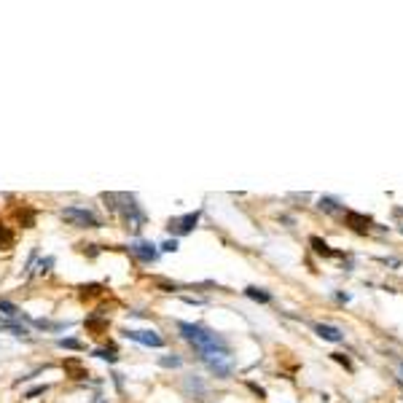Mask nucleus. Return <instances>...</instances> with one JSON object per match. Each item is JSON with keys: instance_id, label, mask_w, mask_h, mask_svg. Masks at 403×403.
Returning a JSON list of instances; mask_svg holds the SVG:
<instances>
[{"instance_id": "1", "label": "nucleus", "mask_w": 403, "mask_h": 403, "mask_svg": "<svg viewBox=\"0 0 403 403\" xmlns=\"http://www.w3.org/2000/svg\"><path fill=\"white\" fill-rule=\"evenodd\" d=\"M102 202H105V207L111 210L113 215H118L121 218V224L127 231H135V234H140L143 231L145 221H148V215H145V210L137 205V199H135V193H102L100 196Z\"/></svg>"}, {"instance_id": "2", "label": "nucleus", "mask_w": 403, "mask_h": 403, "mask_svg": "<svg viewBox=\"0 0 403 403\" xmlns=\"http://www.w3.org/2000/svg\"><path fill=\"white\" fill-rule=\"evenodd\" d=\"M177 331H180V336L186 339L199 355L212 353V350H224L226 347L224 339L218 336V334H212V331L205 328V325H196V322H177Z\"/></svg>"}, {"instance_id": "3", "label": "nucleus", "mask_w": 403, "mask_h": 403, "mask_svg": "<svg viewBox=\"0 0 403 403\" xmlns=\"http://www.w3.org/2000/svg\"><path fill=\"white\" fill-rule=\"evenodd\" d=\"M60 218L64 224L76 226V228H102V221L95 215V210L81 207V205H67L60 210Z\"/></svg>"}, {"instance_id": "4", "label": "nucleus", "mask_w": 403, "mask_h": 403, "mask_svg": "<svg viewBox=\"0 0 403 403\" xmlns=\"http://www.w3.org/2000/svg\"><path fill=\"white\" fill-rule=\"evenodd\" d=\"M121 336L140 344V347H153V350H161L164 347V336L153 328H124Z\"/></svg>"}, {"instance_id": "5", "label": "nucleus", "mask_w": 403, "mask_h": 403, "mask_svg": "<svg viewBox=\"0 0 403 403\" xmlns=\"http://www.w3.org/2000/svg\"><path fill=\"white\" fill-rule=\"evenodd\" d=\"M199 215H202V210H193V212H186V215H177V218H170L167 221V228L177 234V237H183V234H191L196 224H199Z\"/></svg>"}, {"instance_id": "6", "label": "nucleus", "mask_w": 403, "mask_h": 403, "mask_svg": "<svg viewBox=\"0 0 403 403\" xmlns=\"http://www.w3.org/2000/svg\"><path fill=\"white\" fill-rule=\"evenodd\" d=\"M127 250L135 258H137L140 264H153V261L159 258V245H153V242H145V240L132 242Z\"/></svg>"}, {"instance_id": "7", "label": "nucleus", "mask_w": 403, "mask_h": 403, "mask_svg": "<svg viewBox=\"0 0 403 403\" xmlns=\"http://www.w3.org/2000/svg\"><path fill=\"white\" fill-rule=\"evenodd\" d=\"M183 390H186V395H191L193 401H202V398L207 395V385H205L202 376H196V374H189V376L183 379Z\"/></svg>"}, {"instance_id": "8", "label": "nucleus", "mask_w": 403, "mask_h": 403, "mask_svg": "<svg viewBox=\"0 0 403 403\" xmlns=\"http://www.w3.org/2000/svg\"><path fill=\"white\" fill-rule=\"evenodd\" d=\"M83 325H86V331H89L92 336H102V334L108 331L111 320H108V317H100V315L95 312V315H89V317H86V322H83Z\"/></svg>"}, {"instance_id": "9", "label": "nucleus", "mask_w": 403, "mask_h": 403, "mask_svg": "<svg viewBox=\"0 0 403 403\" xmlns=\"http://www.w3.org/2000/svg\"><path fill=\"white\" fill-rule=\"evenodd\" d=\"M0 331L11 334V336H27L30 334L25 325H19V320H8V317H0Z\"/></svg>"}, {"instance_id": "10", "label": "nucleus", "mask_w": 403, "mask_h": 403, "mask_svg": "<svg viewBox=\"0 0 403 403\" xmlns=\"http://www.w3.org/2000/svg\"><path fill=\"white\" fill-rule=\"evenodd\" d=\"M14 215H16V221H19V226H22V228H32V226H35V210L27 207V205L16 207Z\"/></svg>"}, {"instance_id": "11", "label": "nucleus", "mask_w": 403, "mask_h": 403, "mask_svg": "<svg viewBox=\"0 0 403 403\" xmlns=\"http://www.w3.org/2000/svg\"><path fill=\"white\" fill-rule=\"evenodd\" d=\"M0 315L8 317V320H22V309L8 299H0Z\"/></svg>"}, {"instance_id": "12", "label": "nucleus", "mask_w": 403, "mask_h": 403, "mask_svg": "<svg viewBox=\"0 0 403 403\" xmlns=\"http://www.w3.org/2000/svg\"><path fill=\"white\" fill-rule=\"evenodd\" d=\"M92 355H95V357H100V360H108V363H116V360H118V350H116V344L97 347V350H92Z\"/></svg>"}, {"instance_id": "13", "label": "nucleus", "mask_w": 403, "mask_h": 403, "mask_svg": "<svg viewBox=\"0 0 403 403\" xmlns=\"http://www.w3.org/2000/svg\"><path fill=\"white\" fill-rule=\"evenodd\" d=\"M57 347L60 350H73V353H83L86 344L81 339H73V336H64V339H57Z\"/></svg>"}, {"instance_id": "14", "label": "nucleus", "mask_w": 403, "mask_h": 403, "mask_svg": "<svg viewBox=\"0 0 403 403\" xmlns=\"http://www.w3.org/2000/svg\"><path fill=\"white\" fill-rule=\"evenodd\" d=\"M14 242H16L14 231L0 221V250H11V247H14Z\"/></svg>"}, {"instance_id": "15", "label": "nucleus", "mask_w": 403, "mask_h": 403, "mask_svg": "<svg viewBox=\"0 0 403 403\" xmlns=\"http://www.w3.org/2000/svg\"><path fill=\"white\" fill-rule=\"evenodd\" d=\"M81 299H97V296H102L105 293V285H97V282H92V285H81Z\"/></svg>"}, {"instance_id": "16", "label": "nucleus", "mask_w": 403, "mask_h": 403, "mask_svg": "<svg viewBox=\"0 0 403 403\" xmlns=\"http://www.w3.org/2000/svg\"><path fill=\"white\" fill-rule=\"evenodd\" d=\"M159 366L161 369H180V366H183V357H180V355H161L159 357Z\"/></svg>"}, {"instance_id": "17", "label": "nucleus", "mask_w": 403, "mask_h": 403, "mask_svg": "<svg viewBox=\"0 0 403 403\" xmlns=\"http://www.w3.org/2000/svg\"><path fill=\"white\" fill-rule=\"evenodd\" d=\"M317 334L322 339H328V341H339L341 339V334H339L336 328H331V325H317Z\"/></svg>"}, {"instance_id": "18", "label": "nucleus", "mask_w": 403, "mask_h": 403, "mask_svg": "<svg viewBox=\"0 0 403 403\" xmlns=\"http://www.w3.org/2000/svg\"><path fill=\"white\" fill-rule=\"evenodd\" d=\"M64 369L73 371V379H86V376H89V371L78 369V360H67V363H64Z\"/></svg>"}, {"instance_id": "19", "label": "nucleus", "mask_w": 403, "mask_h": 403, "mask_svg": "<svg viewBox=\"0 0 403 403\" xmlns=\"http://www.w3.org/2000/svg\"><path fill=\"white\" fill-rule=\"evenodd\" d=\"M245 296H250V299H256V301H264V304H266V301H272V296H269V293H264V290H258V288H247L245 290Z\"/></svg>"}, {"instance_id": "20", "label": "nucleus", "mask_w": 403, "mask_h": 403, "mask_svg": "<svg viewBox=\"0 0 403 403\" xmlns=\"http://www.w3.org/2000/svg\"><path fill=\"white\" fill-rule=\"evenodd\" d=\"M51 266H54V256H46L38 261V274H48L51 272Z\"/></svg>"}, {"instance_id": "21", "label": "nucleus", "mask_w": 403, "mask_h": 403, "mask_svg": "<svg viewBox=\"0 0 403 403\" xmlns=\"http://www.w3.org/2000/svg\"><path fill=\"white\" fill-rule=\"evenodd\" d=\"M43 392H48V385L32 387V390H27V392H25V398H27V401H32V398H38V395H43Z\"/></svg>"}, {"instance_id": "22", "label": "nucleus", "mask_w": 403, "mask_h": 403, "mask_svg": "<svg viewBox=\"0 0 403 403\" xmlns=\"http://www.w3.org/2000/svg\"><path fill=\"white\" fill-rule=\"evenodd\" d=\"M177 247H180V245H177V240H164L159 245V253H175Z\"/></svg>"}, {"instance_id": "23", "label": "nucleus", "mask_w": 403, "mask_h": 403, "mask_svg": "<svg viewBox=\"0 0 403 403\" xmlns=\"http://www.w3.org/2000/svg\"><path fill=\"white\" fill-rule=\"evenodd\" d=\"M159 288L164 290V293H175L177 285H175V282H172V285H170V282H159Z\"/></svg>"}, {"instance_id": "24", "label": "nucleus", "mask_w": 403, "mask_h": 403, "mask_svg": "<svg viewBox=\"0 0 403 403\" xmlns=\"http://www.w3.org/2000/svg\"><path fill=\"white\" fill-rule=\"evenodd\" d=\"M247 387H250V390L256 392L258 398H266V392H264V390H261V387H258V385H253V382H247Z\"/></svg>"}, {"instance_id": "25", "label": "nucleus", "mask_w": 403, "mask_h": 403, "mask_svg": "<svg viewBox=\"0 0 403 403\" xmlns=\"http://www.w3.org/2000/svg\"><path fill=\"white\" fill-rule=\"evenodd\" d=\"M186 304H202V299H191V296H183Z\"/></svg>"}]
</instances>
